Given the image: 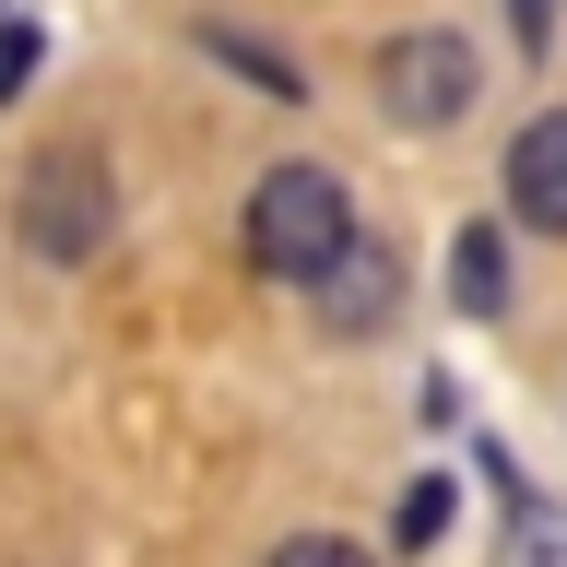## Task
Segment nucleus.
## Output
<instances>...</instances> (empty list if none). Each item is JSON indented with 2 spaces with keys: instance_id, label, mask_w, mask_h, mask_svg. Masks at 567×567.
I'll return each instance as SVG.
<instances>
[{
  "instance_id": "f257e3e1",
  "label": "nucleus",
  "mask_w": 567,
  "mask_h": 567,
  "mask_svg": "<svg viewBox=\"0 0 567 567\" xmlns=\"http://www.w3.org/2000/svg\"><path fill=\"white\" fill-rule=\"evenodd\" d=\"M343 248H354V202H343L331 166H272L260 177V202H248V260L272 284H319Z\"/></svg>"
},
{
  "instance_id": "f03ea898",
  "label": "nucleus",
  "mask_w": 567,
  "mask_h": 567,
  "mask_svg": "<svg viewBox=\"0 0 567 567\" xmlns=\"http://www.w3.org/2000/svg\"><path fill=\"white\" fill-rule=\"evenodd\" d=\"M379 106L402 131H450L461 106H473V48L461 35H390L379 48Z\"/></svg>"
},
{
  "instance_id": "7ed1b4c3",
  "label": "nucleus",
  "mask_w": 567,
  "mask_h": 567,
  "mask_svg": "<svg viewBox=\"0 0 567 567\" xmlns=\"http://www.w3.org/2000/svg\"><path fill=\"white\" fill-rule=\"evenodd\" d=\"M24 237L48 260H95V237H106V166L95 154H35L24 166Z\"/></svg>"
},
{
  "instance_id": "20e7f679",
  "label": "nucleus",
  "mask_w": 567,
  "mask_h": 567,
  "mask_svg": "<svg viewBox=\"0 0 567 567\" xmlns=\"http://www.w3.org/2000/svg\"><path fill=\"white\" fill-rule=\"evenodd\" d=\"M508 213L544 225V237H567V106L520 118V142H508Z\"/></svg>"
},
{
  "instance_id": "39448f33",
  "label": "nucleus",
  "mask_w": 567,
  "mask_h": 567,
  "mask_svg": "<svg viewBox=\"0 0 567 567\" xmlns=\"http://www.w3.org/2000/svg\"><path fill=\"white\" fill-rule=\"evenodd\" d=\"M308 296H319V319H331V331H379L402 284H390V248H367V237H354L343 260H331V272L308 284Z\"/></svg>"
},
{
  "instance_id": "423d86ee",
  "label": "nucleus",
  "mask_w": 567,
  "mask_h": 567,
  "mask_svg": "<svg viewBox=\"0 0 567 567\" xmlns=\"http://www.w3.org/2000/svg\"><path fill=\"white\" fill-rule=\"evenodd\" d=\"M450 308L461 319L508 308V237H496V225H461V237H450Z\"/></svg>"
},
{
  "instance_id": "0eeeda50",
  "label": "nucleus",
  "mask_w": 567,
  "mask_h": 567,
  "mask_svg": "<svg viewBox=\"0 0 567 567\" xmlns=\"http://www.w3.org/2000/svg\"><path fill=\"white\" fill-rule=\"evenodd\" d=\"M496 567H567V496H520L496 532Z\"/></svg>"
},
{
  "instance_id": "6e6552de",
  "label": "nucleus",
  "mask_w": 567,
  "mask_h": 567,
  "mask_svg": "<svg viewBox=\"0 0 567 567\" xmlns=\"http://www.w3.org/2000/svg\"><path fill=\"white\" fill-rule=\"evenodd\" d=\"M24 71H35V12H24V0H0V95H12Z\"/></svg>"
},
{
  "instance_id": "1a4fd4ad",
  "label": "nucleus",
  "mask_w": 567,
  "mask_h": 567,
  "mask_svg": "<svg viewBox=\"0 0 567 567\" xmlns=\"http://www.w3.org/2000/svg\"><path fill=\"white\" fill-rule=\"evenodd\" d=\"M437 520H450V485H414V496H402V544H437Z\"/></svg>"
},
{
  "instance_id": "9d476101",
  "label": "nucleus",
  "mask_w": 567,
  "mask_h": 567,
  "mask_svg": "<svg viewBox=\"0 0 567 567\" xmlns=\"http://www.w3.org/2000/svg\"><path fill=\"white\" fill-rule=\"evenodd\" d=\"M272 567H367V556H354V544H331V532H296Z\"/></svg>"
},
{
  "instance_id": "9b49d317",
  "label": "nucleus",
  "mask_w": 567,
  "mask_h": 567,
  "mask_svg": "<svg viewBox=\"0 0 567 567\" xmlns=\"http://www.w3.org/2000/svg\"><path fill=\"white\" fill-rule=\"evenodd\" d=\"M508 35H520V48H544V35H556V0H508Z\"/></svg>"
}]
</instances>
